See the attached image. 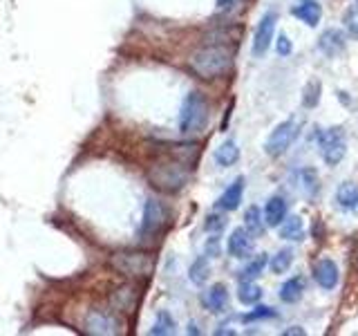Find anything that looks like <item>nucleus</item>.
Wrapping results in <instances>:
<instances>
[{
    "instance_id": "nucleus-35",
    "label": "nucleus",
    "mask_w": 358,
    "mask_h": 336,
    "mask_svg": "<svg viewBox=\"0 0 358 336\" xmlns=\"http://www.w3.org/2000/svg\"><path fill=\"white\" fill-rule=\"evenodd\" d=\"M238 3H240V0H217V9L220 11H231Z\"/></svg>"
},
{
    "instance_id": "nucleus-27",
    "label": "nucleus",
    "mask_w": 358,
    "mask_h": 336,
    "mask_svg": "<svg viewBox=\"0 0 358 336\" xmlns=\"http://www.w3.org/2000/svg\"><path fill=\"white\" fill-rule=\"evenodd\" d=\"M291 262H294V251H291V249H282V251H278V253L271 258V262H268V267H271V272H273V274H285L287 269L291 267Z\"/></svg>"
},
{
    "instance_id": "nucleus-9",
    "label": "nucleus",
    "mask_w": 358,
    "mask_h": 336,
    "mask_svg": "<svg viewBox=\"0 0 358 336\" xmlns=\"http://www.w3.org/2000/svg\"><path fill=\"white\" fill-rule=\"evenodd\" d=\"M313 280H316L318 287H322V289H327V291L334 289L341 280L338 265H336L331 258H322V260L313 265Z\"/></svg>"
},
{
    "instance_id": "nucleus-1",
    "label": "nucleus",
    "mask_w": 358,
    "mask_h": 336,
    "mask_svg": "<svg viewBox=\"0 0 358 336\" xmlns=\"http://www.w3.org/2000/svg\"><path fill=\"white\" fill-rule=\"evenodd\" d=\"M188 67L204 81H213L224 74L231 72L233 59L229 50L217 48V45H208V48H199L188 56Z\"/></svg>"
},
{
    "instance_id": "nucleus-3",
    "label": "nucleus",
    "mask_w": 358,
    "mask_h": 336,
    "mask_svg": "<svg viewBox=\"0 0 358 336\" xmlns=\"http://www.w3.org/2000/svg\"><path fill=\"white\" fill-rule=\"evenodd\" d=\"M150 182L155 188L164 190V193H177L182 190L188 182V166L182 162H166V164H155L150 168Z\"/></svg>"
},
{
    "instance_id": "nucleus-5",
    "label": "nucleus",
    "mask_w": 358,
    "mask_h": 336,
    "mask_svg": "<svg viewBox=\"0 0 358 336\" xmlns=\"http://www.w3.org/2000/svg\"><path fill=\"white\" fill-rule=\"evenodd\" d=\"M112 267L119 274L130 276V278H145L152 274L155 269V258L148 253H115L112 255Z\"/></svg>"
},
{
    "instance_id": "nucleus-33",
    "label": "nucleus",
    "mask_w": 358,
    "mask_h": 336,
    "mask_svg": "<svg viewBox=\"0 0 358 336\" xmlns=\"http://www.w3.org/2000/svg\"><path fill=\"white\" fill-rule=\"evenodd\" d=\"M291 50H294V45H291V41L285 36V34H282V36H278V41H275V52L280 56H289Z\"/></svg>"
},
{
    "instance_id": "nucleus-21",
    "label": "nucleus",
    "mask_w": 358,
    "mask_h": 336,
    "mask_svg": "<svg viewBox=\"0 0 358 336\" xmlns=\"http://www.w3.org/2000/svg\"><path fill=\"white\" fill-rule=\"evenodd\" d=\"M171 155L175 157L177 162H182V164H186L190 168L197 162L199 146L197 144H175V146H171Z\"/></svg>"
},
{
    "instance_id": "nucleus-25",
    "label": "nucleus",
    "mask_w": 358,
    "mask_h": 336,
    "mask_svg": "<svg viewBox=\"0 0 358 336\" xmlns=\"http://www.w3.org/2000/svg\"><path fill=\"white\" fill-rule=\"evenodd\" d=\"M150 334L152 336H171L175 334V321L168 312H159L155 318V325L150 328Z\"/></svg>"
},
{
    "instance_id": "nucleus-20",
    "label": "nucleus",
    "mask_w": 358,
    "mask_h": 336,
    "mask_svg": "<svg viewBox=\"0 0 358 336\" xmlns=\"http://www.w3.org/2000/svg\"><path fill=\"white\" fill-rule=\"evenodd\" d=\"M238 160H240V148H238V144H235L233 139H227L224 144L217 146V150H215V162H217L222 168L233 166Z\"/></svg>"
},
{
    "instance_id": "nucleus-8",
    "label": "nucleus",
    "mask_w": 358,
    "mask_h": 336,
    "mask_svg": "<svg viewBox=\"0 0 358 336\" xmlns=\"http://www.w3.org/2000/svg\"><path fill=\"white\" fill-rule=\"evenodd\" d=\"M166 218H168V213L164 209V204L159 200H148L145 202V206H143V227H141V235H152L157 231H162L164 229V224H166Z\"/></svg>"
},
{
    "instance_id": "nucleus-26",
    "label": "nucleus",
    "mask_w": 358,
    "mask_h": 336,
    "mask_svg": "<svg viewBox=\"0 0 358 336\" xmlns=\"http://www.w3.org/2000/svg\"><path fill=\"white\" fill-rule=\"evenodd\" d=\"M190 280L197 285V287H201L208 280V276H210V265H208V260L206 258H197V260L193 262V267H190Z\"/></svg>"
},
{
    "instance_id": "nucleus-4",
    "label": "nucleus",
    "mask_w": 358,
    "mask_h": 336,
    "mask_svg": "<svg viewBox=\"0 0 358 336\" xmlns=\"http://www.w3.org/2000/svg\"><path fill=\"white\" fill-rule=\"evenodd\" d=\"M318 148L320 155L327 166H338L343 162V157L347 153V137H345V130L341 126H331L327 130L320 132V139H318Z\"/></svg>"
},
{
    "instance_id": "nucleus-16",
    "label": "nucleus",
    "mask_w": 358,
    "mask_h": 336,
    "mask_svg": "<svg viewBox=\"0 0 358 336\" xmlns=\"http://www.w3.org/2000/svg\"><path fill=\"white\" fill-rule=\"evenodd\" d=\"M242 193H244V177H238L235 182L224 190L220 202H217V206L224 209V211H235L240 206V202H242Z\"/></svg>"
},
{
    "instance_id": "nucleus-22",
    "label": "nucleus",
    "mask_w": 358,
    "mask_h": 336,
    "mask_svg": "<svg viewBox=\"0 0 358 336\" xmlns=\"http://www.w3.org/2000/svg\"><path fill=\"white\" fill-rule=\"evenodd\" d=\"M264 218H262V213H260V209L257 206H249L244 211V229L249 231L253 238L257 235V238H260V235L264 233Z\"/></svg>"
},
{
    "instance_id": "nucleus-18",
    "label": "nucleus",
    "mask_w": 358,
    "mask_h": 336,
    "mask_svg": "<svg viewBox=\"0 0 358 336\" xmlns=\"http://www.w3.org/2000/svg\"><path fill=\"white\" fill-rule=\"evenodd\" d=\"M336 202L343 211H354L358 209V186L352 182H345L336 190Z\"/></svg>"
},
{
    "instance_id": "nucleus-13",
    "label": "nucleus",
    "mask_w": 358,
    "mask_h": 336,
    "mask_svg": "<svg viewBox=\"0 0 358 336\" xmlns=\"http://www.w3.org/2000/svg\"><path fill=\"white\" fill-rule=\"evenodd\" d=\"M298 20H302L305 25L309 27H316L320 18H322V7L316 3V0H302L300 5L294 7V11H291Z\"/></svg>"
},
{
    "instance_id": "nucleus-23",
    "label": "nucleus",
    "mask_w": 358,
    "mask_h": 336,
    "mask_svg": "<svg viewBox=\"0 0 358 336\" xmlns=\"http://www.w3.org/2000/svg\"><path fill=\"white\" fill-rule=\"evenodd\" d=\"M238 298L244 305H255V302L262 298V289L255 283H251V280H242L238 287Z\"/></svg>"
},
{
    "instance_id": "nucleus-10",
    "label": "nucleus",
    "mask_w": 358,
    "mask_h": 336,
    "mask_svg": "<svg viewBox=\"0 0 358 336\" xmlns=\"http://www.w3.org/2000/svg\"><path fill=\"white\" fill-rule=\"evenodd\" d=\"M119 323L106 312H90L85 318V330L90 334H117Z\"/></svg>"
},
{
    "instance_id": "nucleus-24",
    "label": "nucleus",
    "mask_w": 358,
    "mask_h": 336,
    "mask_svg": "<svg viewBox=\"0 0 358 336\" xmlns=\"http://www.w3.org/2000/svg\"><path fill=\"white\" fill-rule=\"evenodd\" d=\"M320 94H322V85L318 78H309V83L302 90V106L305 108H316L320 104Z\"/></svg>"
},
{
    "instance_id": "nucleus-29",
    "label": "nucleus",
    "mask_w": 358,
    "mask_h": 336,
    "mask_svg": "<svg viewBox=\"0 0 358 336\" xmlns=\"http://www.w3.org/2000/svg\"><path fill=\"white\" fill-rule=\"evenodd\" d=\"M300 182H302V188L309 193V197H313L318 193V175L313 168H305V171L300 173Z\"/></svg>"
},
{
    "instance_id": "nucleus-38",
    "label": "nucleus",
    "mask_w": 358,
    "mask_h": 336,
    "mask_svg": "<svg viewBox=\"0 0 358 336\" xmlns=\"http://www.w3.org/2000/svg\"><path fill=\"white\" fill-rule=\"evenodd\" d=\"M356 5H358V0H356Z\"/></svg>"
},
{
    "instance_id": "nucleus-15",
    "label": "nucleus",
    "mask_w": 358,
    "mask_h": 336,
    "mask_svg": "<svg viewBox=\"0 0 358 336\" xmlns=\"http://www.w3.org/2000/svg\"><path fill=\"white\" fill-rule=\"evenodd\" d=\"M285 218H287V202L280 195H273L264 206V222L268 227H280Z\"/></svg>"
},
{
    "instance_id": "nucleus-12",
    "label": "nucleus",
    "mask_w": 358,
    "mask_h": 336,
    "mask_svg": "<svg viewBox=\"0 0 358 336\" xmlns=\"http://www.w3.org/2000/svg\"><path fill=\"white\" fill-rule=\"evenodd\" d=\"M229 253L233 258H249L253 251V235L246 229H235L229 238Z\"/></svg>"
},
{
    "instance_id": "nucleus-36",
    "label": "nucleus",
    "mask_w": 358,
    "mask_h": 336,
    "mask_svg": "<svg viewBox=\"0 0 358 336\" xmlns=\"http://www.w3.org/2000/svg\"><path fill=\"white\" fill-rule=\"evenodd\" d=\"M291 334H298V336H302V334H305V330H300V328H291V330H285V336H291Z\"/></svg>"
},
{
    "instance_id": "nucleus-17",
    "label": "nucleus",
    "mask_w": 358,
    "mask_h": 336,
    "mask_svg": "<svg viewBox=\"0 0 358 336\" xmlns=\"http://www.w3.org/2000/svg\"><path fill=\"white\" fill-rule=\"evenodd\" d=\"M280 238L282 240H302L305 238V222H302L300 216H291V218H285V222L280 224Z\"/></svg>"
},
{
    "instance_id": "nucleus-19",
    "label": "nucleus",
    "mask_w": 358,
    "mask_h": 336,
    "mask_svg": "<svg viewBox=\"0 0 358 336\" xmlns=\"http://www.w3.org/2000/svg\"><path fill=\"white\" fill-rule=\"evenodd\" d=\"M302 294H305V278L302 276H296L287 280V283L280 287V300L282 302H298L302 298Z\"/></svg>"
},
{
    "instance_id": "nucleus-37",
    "label": "nucleus",
    "mask_w": 358,
    "mask_h": 336,
    "mask_svg": "<svg viewBox=\"0 0 358 336\" xmlns=\"http://www.w3.org/2000/svg\"><path fill=\"white\" fill-rule=\"evenodd\" d=\"M215 334H235L233 330H215Z\"/></svg>"
},
{
    "instance_id": "nucleus-31",
    "label": "nucleus",
    "mask_w": 358,
    "mask_h": 336,
    "mask_svg": "<svg viewBox=\"0 0 358 336\" xmlns=\"http://www.w3.org/2000/svg\"><path fill=\"white\" fill-rule=\"evenodd\" d=\"M278 314L271 309V307H264V305H260V307H255L253 312H249L244 316V321L246 323H253V321H260V318H275Z\"/></svg>"
},
{
    "instance_id": "nucleus-11",
    "label": "nucleus",
    "mask_w": 358,
    "mask_h": 336,
    "mask_svg": "<svg viewBox=\"0 0 358 336\" xmlns=\"http://www.w3.org/2000/svg\"><path fill=\"white\" fill-rule=\"evenodd\" d=\"M345 45H347V38H345V34L341 29H327V31H322V36L318 41V50L324 56L334 59V56H341L343 54Z\"/></svg>"
},
{
    "instance_id": "nucleus-34",
    "label": "nucleus",
    "mask_w": 358,
    "mask_h": 336,
    "mask_svg": "<svg viewBox=\"0 0 358 336\" xmlns=\"http://www.w3.org/2000/svg\"><path fill=\"white\" fill-rule=\"evenodd\" d=\"M345 22H347V27L352 29L354 36H358V11L356 9H352L350 14L345 16Z\"/></svg>"
},
{
    "instance_id": "nucleus-30",
    "label": "nucleus",
    "mask_w": 358,
    "mask_h": 336,
    "mask_svg": "<svg viewBox=\"0 0 358 336\" xmlns=\"http://www.w3.org/2000/svg\"><path fill=\"white\" fill-rule=\"evenodd\" d=\"M224 227H227V218L220 216V213H210V216H206L204 229H206L208 233H222Z\"/></svg>"
},
{
    "instance_id": "nucleus-32",
    "label": "nucleus",
    "mask_w": 358,
    "mask_h": 336,
    "mask_svg": "<svg viewBox=\"0 0 358 336\" xmlns=\"http://www.w3.org/2000/svg\"><path fill=\"white\" fill-rule=\"evenodd\" d=\"M220 253H222L220 233H210V238L206 240V246H204V255H208V258H217Z\"/></svg>"
},
{
    "instance_id": "nucleus-6",
    "label": "nucleus",
    "mask_w": 358,
    "mask_h": 336,
    "mask_svg": "<svg viewBox=\"0 0 358 336\" xmlns=\"http://www.w3.org/2000/svg\"><path fill=\"white\" fill-rule=\"evenodd\" d=\"M296 132H298V123L296 119H287L282 123H278L273 128V132L268 134L266 141H264V153L268 157H280L289 150L291 141L296 139Z\"/></svg>"
},
{
    "instance_id": "nucleus-14",
    "label": "nucleus",
    "mask_w": 358,
    "mask_h": 336,
    "mask_svg": "<svg viewBox=\"0 0 358 336\" xmlns=\"http://www.w3.org/2000/svg\"><path fill=\"white\" fill-rule=\"evenodd\" d=\"M201 302H204V307L208 312H213V314L222 312L224 307L229 305V291H227V287H224L222 283L213 285L208 291H204V296H201Z\"/></svg>"
},
{
    "instance_id": "nucleus-2",
    "label": "nucleus",
    "mask_w": 358,
    "mask_h": 336,
    "mask_svg": "<svg viewBox=\"0 0 358 336\" xmlns=\"http://www.w3.org/2000/svg\"><path fill=\"white\" fill-rule=\"evenodd\" d=\"M208 117H210V108L206 97L201 92H190L182 106L179 130H182L184 137H199L208 126Z\"/></svg>"
},
{
    "instance_id": "nucleus-28",
    "label": "nucleus",
    "mask_w": 358,
    "mask_h": 336,
    "mask_svg": "<svg viewBox=\"0 0 358 336\" xmlns=\"http://www.w3.org/2000/svg\"><path fill=\"white\" fill-rule=\"evenodd\" d=\"M266 267V253H260V255H255L253 260L244 267V272H242V276H244V280H251V278H257L262 274V269Z\"/></svg>"
},
{
    "instance_id": "nucleus-7",
    "label": "nucleus",
    "mask_w": 358,
    "mask_h": 336,
    "mask_svg": "<svg viewBox=\"0 0 358 336\" xmlns=\"http://www.w3.org/2000/svg\"><path fill=\"white\" fill-rule=\"evenodd\" d=\"M275 22H278L275 11H266V14L260 18V22H257L255 36H253V48H251L255 56H264L266 50L271 48L273 31H275Z\"/></svg>"
}]
</instances>
